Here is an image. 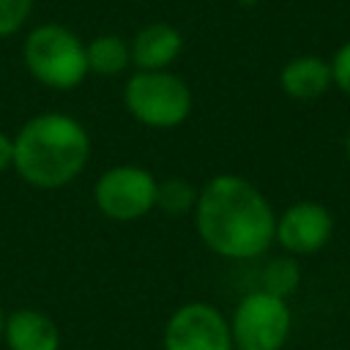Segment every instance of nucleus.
I'll return each instance as SVG.
<instances>
[{
  "label": "nucleus",
  "mask_w": 350,
  "mask_h": 350,
  "mask_svg": "<svg viewBox=\"0 0 350 350\" xmlns=\"http://www.w3.org/2000/svg\"><path fill=\"white\" fill-rule=\"evenodd\" d=\"M191 219L197 238L224 260L262 257L276 232V213L268 197L232 172L213 175L200 186Z\"/></svg>",
  "instance_id": "1"
},
{
  "label": "nucleus",
  "mask_w": 350,
  "mask_h": 350,
  "mask_svg": "<svg viewBox=\"0 0 350 350\" xmlns=\"http://www.w3.org/2000/svg\"><path fill=\"white\" fill-rule=\"evenodd\" d=\"M88 161L90 134L74 115L38 112L14 134V172L33 189H63L85 172Z\"/></svg>",
  "instance_id": "2"
},
{
  "label": "nucleus",
  "mask_w": 350,
  "mask_h": 350,
  "mask_svg": "<svg viewBox=\"0 0 350 350\" xmlns=\"http://www.w3.org/2000/svg\"><path fill=\"white\" fill-rule=\"evenodd\" d=\"M22 60L27 74L49 90H74L85 82V41L60 22H44L25 36Z\"/></svg>",
  "instance_id": "3"
},
{
  "label": "nucleus",
  "mask_w": 350,
  "mask_h": 350,
  "mask_svg": "<svg viewBox=\"0 0 350 350\" xmlns=\"http://www.w3.org/2000/svg\"><path fill=\"white\" fill-rule=\"evenodd\" d=\"M123 107L139 126L167 131L189 120L194 96L186 79L170 68L164 71L134 68L123 85Z\"/></svg>",
  "instance_id": "4"
},
{
  "label": "nucleus",
  "mask_w": 350,
  "mask_h": 350,
  "mask_svg": "<svg viewBox=\"0 0 350 350\" xmlns=\"http://www.w3.org/2000/svg\"><path fill=\"white\" fill-rule=\"evenodd\" d=\"M293 331V309L284 298L265 290L246 293L230 314L235 350H282Z\"/></svg>",
  "instance_id": "5"
},
{
  "label": "nucleus",
  "mask_w": 350,
  "mask_h": 350,
  "mask_svg": "<svg viewBox=\"0 0 350 350\" xmlns=\"http://www.w3.org/2000/svg\"><path fill=\"white\" fill-rule=\"evenodd\" d=\"M159 178L139 164H115L104 170L93 183V202L109 221L129 224L156 211Z\"/></svg>",
  "instance_id": "6"
},
{
  "label": "nucleus",
  "mask_w": 350,
  "mask_h": 350,
  "mask_svg": "<svg viewBox=\"0 0 350 350\" xmlns=\"http://www.w3.org/2000/svg\"><path fill=\"white\" fill-rule=\"evenodd\" d=\"M164 350H235L230 336V317L208 301L180 304L164 323Z\"/></svg>",
  "instance_id": "7"
},
{
  "label": "nucleus",
  "mask_w": 350,
  "mask_h": 350,
  "mask_svg": "<svg viewBox=\"0 0 350 350\" xmlns=\"http://www.w3.org/2000/svg\"><path fill=\"white\" fill-rule=\"evenodd\" d=\"M334 235V216L325 205L301 200L276 213L273 241L293 257L320 252Z\"/></svg>",
  "instance_id": "8"
},
{
  "label": "nucleus",
  "mask_w": 350,
  "mask_h": 350,
  "mask_svg": "<svg viewBox=\"0 0 350 350\" xmlns=\"http://www.w3.org/2000/svg\"><path fill=\"white\" fill-rule=\"evenodd\" d=\"M129 46H131V66L134 68H139V71H164L180 57L183 36L170 22H148L134 33Z\"/></svg>",
  "instance_id": "9"
},
{
  "label": "nucleus",
  "mask_w": 350,
  "mask_h": 350,
  "mask_svg": "<svg viewBox=\"0 0 350 350\" xmlns=\"http://www.w3.org/2000/svg\"><path fill=\"white\" fill-rule=\"evenodd\" d=\"M3 345L8 350H60L63 336L46 312L22 306L5 314Z\"/></svg>",
  "instance_id": "10"
},
{
  "label": "nucleus",
  "mask_w": 350,
  "mask_h": 350,
  "mask_svg": "<svg viewBox=\"0 0 350 350\" xmlns=\"http://www.w3.org/2000/svg\"><path fill=\"white\" fill-rule=\"evenodd\" d=\"M279 88L295 101H314L334 88L331 63L317 55H298L282 66Z\"/></svg>",
  "instance_id": "11"
},
{
  "label": "nucleus",
  "mask_w": 350,
  "mask_h": 350,
  "mask_svg": "<svg viewBox=\"0 0 350 350\" xmlns=\"http://www.w3.org/2000/svg\"><path fill=\"white\" fill-rule=\"evenodd\" d=\"M88 71L98 77H118L131 66V46L123 36L101 33L85 44Z\"/></svg>",
  "instance_id": "12"
},
{
  "label": "nucleus",
  "mask_w": 350,
  "mask_h": 350,
  "mask_svg": "<svg viewBox=\"0 0 350 350\" xmlns=\"http://www.w3.org/2000/svg\"><path fill=\"white\" fill-rule=\"evenodd\" d=\"M197 186L180 175L175 178H164L156 186V211L167 213V216H186L194 211L197 202Z\"/></svg>",
  "instance_id": "13"
},
{
  "label": "nucleus",
  "mask_w": 350,
  "mask_h": 350,
  "mask_svg": "<svg viewBox=\"0 0 350 350\" xmlns=\"http://www.w3.org/2000/svg\"><path fill=\"white\" fill-rule=\"evenodd\" d=\"M301 284V265L295 262L293 254H282L265 262L262 276H260V290L279 295V298H290Z\"/></svg>",
  "instance_id": "14"
},
{
  "label": "nucleus",
  "mask_w": 350,
  "mask_h": 350,
  "mask_svg": "<svg viewBox=\"0 0 350 350\" xmlns=\"http://www.w3.org/2000/svg\"><path fill=\"white\" fill-rule=\"evenodd\" d=\"M36 0H0V38H11L22 30Z\"/></svg>",
  "instance_id": "15"
},
{
  "label": "nucleus",
  "mask_w": 350,
  "mask_h": 350,
  "mask_svg": "<svg viewBox=\"0 0 350 350\" xmlns=\"http://www.w3.org/2000/svg\"><path fill=\"white\" fill-rule=\"evenodd\" d=\"M328 63H331V74H334V88H339L345 96H350V41H345Z\"/></svg>",
  "instance_id": "16"
},
{
  "label": "nucleus",
  "mask_w": 350,
  "mask_h": 350,
  "mask_svg": "<svg viewBox=\"0 0 350 350\" xmlns=\"http://www.w3.org/2000/svg\"><path fill=\"white\" fill-rule=\"evenodd\" d=\"M14 170V137L0 131V175Z\"/></svg>",
  "instance_id": "17"
},
{
  "label": "nucleus",
  "mask_w": 350,
  "mask_h": 350,
  "mask_svg": "<svg viewBox=\"0 0 350 350\" xmlns=\"http://www.w3.org/2000/svg\"><path fill=\"white\" fill-rule=\"evenodd\" d=\"M238 5H243V8H254L257 3H262V0H235Z\"/></svg>",
  "instance_id": "18"
},
{
  "label": "nucleus",
  "mask_w": 350,
  "mask_h": 350,
  "mask_svg": "<svg viewBox=\"0 0 350 350\" xmlns=\"http://www.w3.org/2000/svg\"><path fill=\"white\" fill-rule=\"evenodd\" d=\"M3 328H5V312L0 309V345H3Z\"/></svg>",
  "instance_id": "19"
},
{
  "label": "nucleus",
  "mask_w": 350,
  "mask_h": 350,
  "mask_svg": "<svg viewBox=\"0 0 350 350\" xmlns=\"http://www.w3.org/2000/svg\"><path fill=\"white\" fill-rule=\"evenodd\" d=\"M345 153H347V159H350V131H347V137H345Z\"/></svg>",
  "instance_id": "20"
}]
</instances>
